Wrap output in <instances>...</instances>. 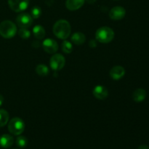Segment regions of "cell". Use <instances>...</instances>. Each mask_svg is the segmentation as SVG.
I'll return each mask as SVG.
<instances>
[{
  "instance_id": "obj_1",
  "label": "cell",
  "mask_w": 149,
  "mask_h": 149,
  "mask_svg": "<svg viewBox=\"0 0 149 149\" xmlns=\"http://www.w3.org/2000/svg\"><path fill=\"white\" fill-rule=\"evenodd\" d=\"M71 25L67 20H59L53 26V33L61 39H66L71 33Z\"/></svg>"
},
{
  "instance_id": "obj_2",
  "label": "cell",
  "mask_w": 149,
  "mask_h": 149,
  "mask_svg": "<svg viewBox=\"0 0 149 149\" xmlns=\"http://www.w3.org/2000/svg\"><path fill=\"white\" fill-rule=\"evenodd\" d=\"M95 38L100 43H109L114 38V32L111 28L103 26L97 29L95 33Z\"/></svg>"
},
{
  "instance_id": "obj_3",
  "label": "cell",
  "mask_w": 149,
  "mask_h": 149,
  "mask_svg": "<svg viewBox=\"0 0 149 149\" xmlns=\"http://www.w3.org/2000/svg\"><path fill=\"white\" fill-rule=\"evenodd\" d=\"M17 32L16 25L10 20H4L0 23V35L5 39L13 38Z\"/></svg>"
},
{
  "instance_id": "obj_4",
  "label": "cell",
  "mask_w": 149,
  "mask_h": 149,
  "mask_svg": "<svg viewBox=\"0 0 149 149\" xmlns=\"http://www.w3.org/2000/svg\"><path fill=\"white\" fill-rule=\"evenodd\" d=\"M25 124L21 119L15 117L8 124V130L14 135H20L24 131Z\"/></svg>"
},
{
  "instance_id": "obj_5",
  "label": "cell",
  "mask_w": 149,
  "mask_h": 149,
  "mask_svg": "<svg viewBox=\"0 0 149 149\" xmlns=\"http://www.w3.org/2000/svg\"><path fill=\"white\" fill-rule=\"evenodd\" d=\"M9 7L12 10L16 13L22 12L29 7V0H8Z\"/></svg>"
},
{
  "instance_id": "obj_6",
  "label": "cell",
  "mask_w": 149,
  "mask_h": 149,
  "mask_svg": "<svg viewBox=\"0 0 149 149\" xmlns=\"http://www.w3.org/2000/svg\"><path fill=\"white\" fill-rule=\"evenodd\" d=\"M50 66L54 71H60L65 65V60L61 54H55L50 58Z\"/></svg>"
},
{
  "instance_id": "obj_7",
  "label": "cell",
  "mask_w": 149,
  "mask_h": 149,
  "mask_svg": "<svg viewBox=\"0 0 149 149\" xmlns=\"http://www.w3.org/2000/svg\"><path fill=\"white\" fill-rule=\"evenodd\" d=\"M16 22L20 28L28 29L33 23V17L28 13H21L16 18Z\"/></svg>"
},
{
  "instance_id": "obj_8",
  "label": "cell",
  "mask_w": 149,
  "mask_h": 149,
  "mask_svg": "<svg viewBox=\"0 0 149 149\" xmlns=\"http://www.w3.org/2000/svg\"><path fill=\"white\" fill-rule=\"evenodd\" d=\"M44 50L49 54H54L58 51V43L53 39H46L42 43Z\"/></svg>"
},
{
  "instance_id": "obj_9",
  "label": "cell",
  "mask_w": 149,
  "mask_h": 149,
  "mask_svg": "<svg viewBox=\"0 0 149 149\" xmlns=\"http://www.w3.org/2000/svg\"><path fill=\"white\" fill-rule=\"evenodd\" d=\"M125 15H126V10L124 7L120 6L113 7L109 12V17L111 19L114 20H122L125 17Z\"/></svg>"
},
{
  "instance_id": "obj_10",
  "label": "cell",
  "mask_w": 149,
  "mask_h": 149,
  "mask_svg": "<svg viewBox=\"0 0 149 149\" xmlns=\"http://www.w3.org/2000/svg\"><path fill=\"white\" fill-rule=\"evenodd\" d=\"M93 95L99 100H105L109 95V92L106 87L103 85H97L93 90Z\"/></svg>"
},
{
  "instance_id": "obj_11",
  "label": "cell",
  "mask_w": 149,
  "mask_h": 149,
  "mask_svg": "<svg viewBox=\"0 0 149 149\" xmlns=\"http://www.w3.org/2000/svg\"><path fill=\"white\" fill-rule=\"evenodd\" d=\"M109 74L113 80H119L125 76V70L122 66L116 65L110 70Z\"/></svg>"
},
{
  "instance_id": "obj_12",
  "label": "cell",
  "mask_w": 149,
  "mask_h": 149,
  "mask_svg": "<svg viewBox=\"0 0 149 149\" xmlns=\"http://www.w3.org/2000/svg\"><path fill=\"white\" fill-rule=\"evenodd\" d=\"M85 0H66L65 6L71 11H74L81 8L84 5Z\"/></svg>"
},
{
  "instance_id": "obj_13",
  "label": "cell",
  "mask_w": 149,
  "mask_h": 149,
  "mask_svg": "<svg viewBox=\"0 0 149 149\" xmlns=\"http://www.w3.org/2000/svg\"><path fill=\"white\" fill-rule=\"evenodd\" d=\"M13 143H14V138L10 135L4 134L0 137V146L1 148H10L13 146Z\"/></svg>"
},
{
  "instance_id": "obj_14",
  "label": "cell",
  "mask_w": 149,
  "mask_h": 149,
  "mask_svg": "<svg viewBox=\"0 0 149 149\" xmlns=\"http://www.w3.org/2000/svg\"><path fill=\"white\" fill-rule=\"evenodd\" d=\"M146 91L144 89H137L132 93V99L137 103L143 101L146 99Z\"/></svg>"
},
{
  "instance_id": "obj_15",
  "label": "cell",
  "mask_w": 149,
  "mask_h": 149,
  "mask_svg": "<svg viewBox=\"0 0 149 149\" xmlns=\"http://www.w3.org/2000/svg\"><path fill=\"white\" fill-rule=\"evenodd\" d=\"M86 40V36L81 32H76L71 36V41L76 45H81L84 43Z\"/></svg>"
},
{
  "instance_id": "obj_16",
  "label": "cell",
  "mask_w": 149,
  "mask_h": 149,
  "mask_svg": "<svg viewBox=\"0 0 149 149\" xmlns=\"http://www.w3.org/2000/svg\"><path fill=\"white\" fill-rule=\"evenodd\" d=\"M33 33L37 39H42L45 37L46 32L43 26L37 25V26H35L33 29Z\"/></svg>"
},
{
  "instance_id": "obj_17",
  "label": "cell",
  "mask_w": 149,
  "mask_h": 149,
  "mask_svg": "<svg viewBox=\"0 0 149 149\" xmlns=\"http://www.w3.org/2000/svg\"><path fill=\"white\" fill-rule=\"evenodd\" d=\"M9 121V113L4 109H0V127L5 126Z\"/></svg>"
},
{
  "instance_id": "obj_18",
  "label": "cell",
  "mask_w": 149,
  "mask_h": 149,
  "mask_svg": "<svg viewBox=\"0 0 149 149\" xmlns=\"http://www.w3.org/2000/svg\"><path fill=\"white\" fill-rule=\"evenodd\" d=\"M36 74L41 77H45L49 74V68L43 64H39L36 68Z\"/></svg>"
},
{
  "instance_id": "obj_19",
  "label": "cell",
  "mask_w": 149,
  "mask_h": 149,
  "mask_svg": "<svg viewBox=\"0 0 149 149\" xmlns=\"http://www.w3.org/2000/svg\"><path fill=\"white\" fill-rule=\"evenodd\" d=\"M16 145L17 147L20 148H23L27 146L28 140L26 137L24 136H18L16 139Z\"/></svg>"
},
{
  "instance_id": "obj_20",
  "label": "cell",
  "mask_w": 149,
  "mask_h": 149,
  "mask_svg": "<svg viewBox=\"0 0 149 149\" xmlns=\"http://www.w3.org/2000/svg\"><path fill=\"white\" fill-rule=\"evenodd\" d=\"M62 50L65 53H71L73 50V46L71 42L67 40L63 41V42L62 43Z\"/></svg>"
},
{
  "instance_id": "obj_21",
  "label": "cell",
  "mask_w": 149,
  "mask_h": 149,
  "mask_svg": "<svg viewBox=\"0 0 149 149\" xmlns=\"http://www.w3.org/2000/svg\"><path fill=\"white\" fill-rule=\"evenodd\" d=\"M18 34L20 38L24 39H28V38L30 37L31 36L30 31L28 30V29H25V28H20V30H19L18 31Z\"/></svg>"
},
{
  "instance_id": "obj_22",
  "label": "cell",
  "mask_w": 149,
  "mask_h": 149,
  "mask_svg": "<svg viewBox=\"0 0 149 149\" xmlns=\"http://www.w3.org/2000/svg\"><path fill=\"white\" fill-rule=\"evenodd\" d=\"M42 14V10L41 8L39 7H34L31 10V17L33 18H39Z\"/></svg>"
},
{
  "instance_id": "obj_23",
  "label": "cell",
  "mask_w": 149,
  "mask_h": 149,
  "mask_svg": "<svg viewBox=\"0 0 149 149\" xmlns=\"http://www.w3.org/2000/svg\"><path fill=\"white\" fill-rule=\"evenodd\" d=\"M138 149H149V147L146 145H141L138 147Z\"/></svg>"
},
{
  "instance_id": "obj_24",
  "label": "cell",
  "mask_w": 149,
  "mask_h": 149,
  "mask_svg": "<svg viewBox=\"0 0 149 149\" xmlns=\"http://www.w3.org/2000/svg\"><path fill=\"white\" fill-rule=\"evenodd\" d=\"M4 101V98H3V96L1 95H0V106H1V104L3 103Z\"/></svg>"
},
{
  "instance_id": "obj_25",
  "label": "cell",
  "mask_w": 149,
  "mask_h": 149,
  "mask_svg": "<svg viewBox=\"0 0 149 149\" xmlns=\"http://www.w3.org/2000/svg\"><path fill=\"white\" fill-rule=\"evenodd\" d=\"M86 1H87L89 4H93V3H94L96 0H86Z\"/></svg>"
},
{
  "instance_id": "obj_26",
  "label": "cell",
  "mask_w": 149,
  "mask_h": 149,
  "mask_svg": "<svg viewBox=\"0 0 149 149\" xmlns=\"http://www.w3.org/2000/svg\"><path fill=\"white\" fill-rule=\"evenodd\" d=\"M13 149H16V148H13Z\"/></svg>"
}]
</instances>
